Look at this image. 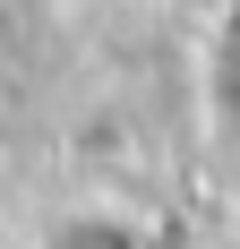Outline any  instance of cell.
<instances>
[{"label": "cell", "mask_w": 240, "mask_h": 249, "mask_svg": "<svg viewBox=\"0 0 240 249\" xmlns=\"http://www.w3.org/2000/svg\"><path fill=\"white\" fill-rule=\"evenodd\" d=\"M43 249H146V241H137V224H129V215L77 206V215H60V224H51V241H43Z\"/></svg>", "instance_id": "cell-1"}]
</instances>
